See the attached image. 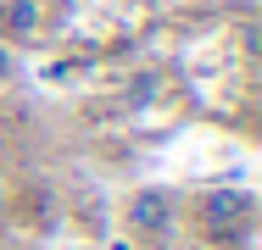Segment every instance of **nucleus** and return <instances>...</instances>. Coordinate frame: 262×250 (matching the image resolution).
Here are the masks:
<instances>
[{
  "label": "nucleus",
  "mask_w": 262,
  "mask_h": 250,
  "mask_svg": "<svg viewBox=\"0 0 262 250\" xmlns=\"http://www.w3.org/2000/svg\"><path fill=\"white\" fill-rule=\"evenodd\" d=\"M251 217V200L240 195V189H217V195H207V222L212 228H240Z\"/></svg>",
  "instance_id": "7ed1b4c3"
},
{
  "label": "nucleus",
  "mask_w": 262,
  "mask_h": 250,
  "mask_svg": "<svg viewBox=\"0 0 262 250\" xmlns=\"http://www.w3.org/2000/svg\"><path fill=\"white\" fill-rule=\"evenodd\" d=\"M11 67H17V56H11V50L0 45V78H11Z\"/></svg>",
  "instance_id": "20e7f679"
},
{
  "label": "nucleus",
  "mask_w": 262,
  "mask_h": 250,
  "mask_svg": "<svg viewBox=\"0 0 262 250\" xmlns=\"http://www.w3.org/2000/svg\"><path fill=\"white\" fill-rule=\"evenodd\" d=\"M173 211H179L173 189L145 184V189H134V195H128V228H134V234H145V239H162V234L173 228Z\"/></svg>",
  "instance_id": "f257e3e1"
},
{
  "label": "nucleus",
  "mask_w": 262,
  "mask_h": 250,
  "mask_svg": "<svg viewBox=\"0 0 262 250\" xmlns=\"http://www.w3.org/2000/svg\"><path fill=\"white\" fill-rule=\"evenodd\" d=\"M0 22H6L11 39H28V34H39L45 6H39V0H0Z\"/></svg>",
  "instance_id": "f03ea898"
}]
</instances>
